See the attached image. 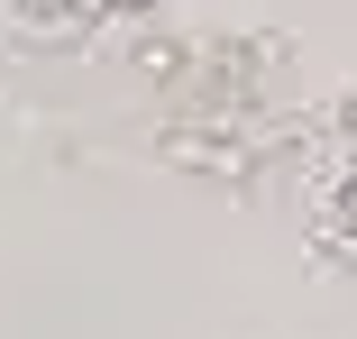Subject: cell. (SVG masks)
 <instances>
[{
    "label": "cell",
    "instance_id": "obj_1",
    "mask_svg": "<svg viewBox=\"0 0 357 339\" xmlns=\"http://www.w3.org/2000/svg\"><path fill=\"white\" fill-rule=\"evenodd\" d=\"M19 19H83V0H19Z\"/></svg>",
    "mask_w": 357,
    "mask_h": 339
},
{
    "label": "cell",
    "instance_id": "obj_2",
    "mask_svg": "<svg viewBox=\"0 0 357 339\" xmlns=\"http://www.w3.org/2000/svg\"><path fill=\"white\" fill-rule=\"evenodd\" d=\"M339 128H348V147H357V101H348V110H339Z\"/></svg>",
    "mask_w": 357,
    "mask_h": 339
}]
</instances>
